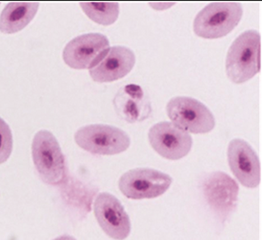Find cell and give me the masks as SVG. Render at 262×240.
<instances>
[{"instance_id": "4fadbf2b", "label": "cell", "mask_w": 262, "mask_h": 240, "mask_svg": "<svg viewBox=\"0 0 262 240\" xmlns=\"http://www.w3.org/2000/svg\"><path fill=\"white\" fill-rule=\"evenodd\" d=\"M116 111L127 122H134L147 118L150 112L149 101L140 86L126 85L115 98Z\"/></svg>"}, {"instance_id": "3957f363", "label": "cell", "mask_w": 262, "mask_h": 240, "mask_svg": "<svg viewBox=\"0 0 262 240\" xmlns=\"http://www.w3.org/2000/svg\"><path fill=\"white\" fill-rule=\"evenodd\" d=\"M75 140L80 148L97 155L112 156L124 152L131 145L125 131L105 124L88 125L75 133Z\"/></svg>"}, {"instance_id": "8992f818", "label": "cell", "mask_w": 262, "mask_h": 240, "mask_svg": "<svg viewBox=\"0 0 262 240\" xmlns=\"http://www.w3.org/2000/svg\"><path fill=\"white\" fill-rule=\"evenodd\" d=\"M171 176L153 168H134L119 180V189L124 196L134 200L156 199L169 189Z\"/></svg>"}, {"instance_id": "7a4b0ae2", "label": "cell", "mask_w": 262, "mask_h": 240, "mask_svg": "<svg viewBox=\"0 0 262 240\" xmlns=\"http://www.w3.org/2000/svg\"><path fill=\"white\" fill-rule=\"evenodd\" d=\"M243 7L236 2H213L198 12L193 30L204 39H219L231 33L241 21Z\"/></svg>"}, {"instance_id": "30bf717a", "label": "cell", "mask_w": 262, "mask_h": 240, "mask_svg": "<svg viewBox=\"0 0 262 240\" xmlns=\"http://www.w3.org/2000/svg\"><path fill=\"white\" fill-rule=\"evenodd\" d=\"M203 193L213 211L226 219L235 210L239 187L227 173L217 171L210 173L203 185Z\"/></svg>"}, {"instance_id": "52a82bcc", "label": "cell", "mask_w": 262, "mask_h": 240, "mask_svg": "<svg viewBox=\"0 0 262 240\" xmlns=\"http://www.w3.org/2000/svg\"><path fill=\"white\" fill-rule=\"evenodd\" d=\"M110 49V41L104 34L89 33L71 39L65 47L62 58L75 70H89L103 59Z\"/></svg>"}, {"instance_id": "277c9868", "label": "cell", "mask_w": 262, "mask_h": 240, "mask_svg": "<svg viewBox=\"0 0 262 240\" xmlns=\"http://www.w3.org/2000/svg\"><path fill=\"white\" fill-rule=\"evenodd\" d=\"M32 155L44 182L56 185L64 178V156L59 143L50 131L40 130L35 135L32 143Z\"/></svg>"}, {"instance_id": "ac0fdd59", "label": "cell", "mask_w": 262, "mask_h": 240, "mask_svg": "<svg viewBox=\"0 0 262 240\" xmlns=\"http://www.w3.org/2000/svg\"><path fill=\"white\" fill-rule=\"evenodd\" d=\"M53 240H76L75 237H72V236H70V235H63V236H61V237H57V238H55Z\"/></svg>"}, {"instance_id": "7c38bea8", "label": "cell", "mask_w": 262, "mask_h": 240, "mask_svg": "<svg viewBox=\"0 0 262 240\" xmlns=\"http://www.w3.org/2000/svg\"><path fill=\"white\" fill-rule=\"evenodd\" d=\"M136 62L134 52L122 46L110 47L103 59L89 70L91 77L96 82H111L128 75Z\"/></svg>"}, {"instance_id": "5bb4252c", "label": "cell", "mask_w": 262, "mask_h": 240, "mask_svg": "<svg viewBox=\"0 0 262 240\" xmlns=\"http://www.w3.org/2000/svg\"><path fill=\"white\" fill-rule=\"evenodd\" d=\"M39 7V3H9L0 15V31L4 34L21 31L34 18Z\"/></svg>"}, {"instance_id": "6da1fadb", "label": "cell", "mask_w": 262, "mask_h": 240, "mask_svg": "<svg viewBox=\"0 0 262 240\" xmlns=\"http://www.w3.org/2000/svg\"><path fill=\"white\" fill-rule=\"evenodd\" d=\"M260 34L254 29L240 34L226 55V72L236 84L246 82L260 70Z\"/></svg>"}, {"instance_id": "ba28073f", "label": "cell", "mask_w": 262, "mask_h": 240, "mask_svg": "<svg viewBox=\"0 0 262 240\" xmlns=\"http://www.w3.org/2000/svg\"><path fill=\"white\" fill-rule=\"evenodd\" d=\"M148 137L155 151L167 160H180L192 148L190 134L172 122L156 123L149 128Z\"/></svg>"}, {"instance_id": "9c48e42d", "label": "cell", "mask_w": 262, "mask_h": 240, "mask_svg": "<svg viewBox=\"0 0 262 240\" xmlns=\"http://www.w3.org/2000/svg\"><path fill=\"white\" fill-rule=\"evenodd\" d=\"M96 219L108 237L124 240L131 232L128 214L116 197L108 192L98 194L93 205Z\"/></svg>"}, {"instance_id": "e0dca14e", "label": "cell", "mask_w": 262, "mask_h": 240, "mask_svg": "<svg viewBox=\"0 0 262 240\" xmlns=\"http://www.w3.org/2000/svg\"><path fill=\"white\" fill-rule=\"evenodd\" d=\"M149 5L155 10L163 11V10L169 9L171 6L174 5V3H149Z\"/></svg>"}, {"instance_id": "5b68a950", "label": "cell", "mask_w": 262, "mask_h": 240, "mask_svg": "<svg viewBox=\"0 0 262 240\" xmlns=\"http://www.w3.org/2000/svg\"><path fill=\"white\" fill-rule=\"evenodd\" d=\"M171 122L191 134H208L215 127V119L210 110L195 98L178 96L167 104Z\"/></svg>"}, {"instance_id": "8fae6325", "label": "cell", "mask_w": 262, "mask_h": 240, "mask_svg": "<svg viewBox=\"0 0 262 240\" xmlns=\"http://www.w3.org/2000/svg\"><path fill=\"white\" fill-rule=\"evenodd\" d=\"M227 158L231 170L245 187L255 188L260 183V163L254 149L242 139H234L228 145Z\"/></svg>"}, {"instance_id": "2e32d148", "label": "cell", "mask_w": 262, "mask_h": 240, "mask_svg": "<svg viewBox=\"0 0 262 240\" xmlns=\"http://www.w3.org/2000/svg\"><path fill=\"white\" fill-rule=\"evenodd\" d=\"M13 150V136L11 128L0 117V164L6 163Z\"/></svg>"}, {"instance_id": "9a60e30c", "label": "cell", "mask_w": 262, "mask_h": 240, "mask_svg": "<svg viewBox=\"0 0 262 240\" xmlns=\"http://www.w3.org/2000/svg\"><path fill=\"white\" fill-rule=\"evenodd\" d=\"M80 6L91 20L104 26L115 24L120 13L118 3H80Z\"/></svg>"}]
</instances>
